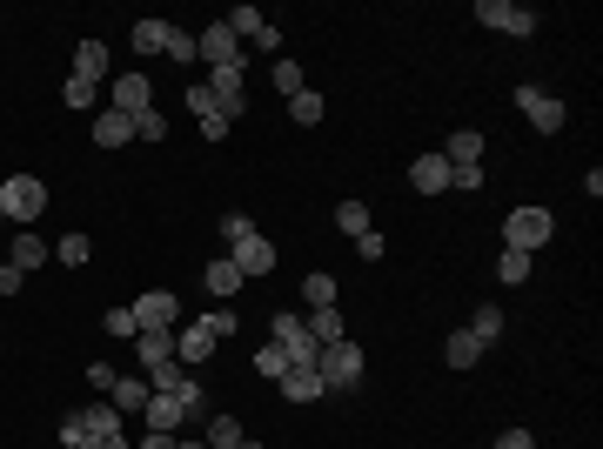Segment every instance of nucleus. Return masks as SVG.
Here are the masks:
<instances>
[{
  "mask_svg": "<svg viewBox=\"0 0 603 449\" xmlns=\"http://www.w3.org/2000/svg\"><path fill=\"white\" fill-rule=\"evenodd\" d=\"M496 449H536V436H530V429H503V436H496Z\"/></svg>",
  "mask_w": 603,
  "mask_h": 449,
  "instance_id": "44",
  "label": "nucleus"
},
{
  "mask_svg": "<svg viewBox=\"0 0 603 449\" xmlns=\"http://www.w3.org/2000/svg\"><path fill=\"white\" fill-rule=\"evenodd\" d=\"M302 295H309V309H335V275H329V269H315L309 282H302Z\"/></svg>",
  "mask_w": 603,
  "mask_h": 449,
  "instance_id": "28",
  "label": "nucleus"
},
{
  "mask_svg": "<svg viewBox=\"0 0 603 449\" xmlns=\"http://www.w3.org/2000/svg\"><path fill=\"white\" fill-rule=\"evenodd\" d=\"M469 336H476V342H483V349H490V342L503 336V309H496V302H483V309L469 315Z\"/></svg>",
  "mask_w": 603,
  "mask_h": 449,
  "instance_id": "25",
  "label": "nucleus"
},
{
  "mask_svg": "<svg viewBox=\"0 0 603 449\" xmlns=\"http://www.w3.org/2000/svg\"><path fill=\"white\" fill-rule=\"evenodd\" d=\"M47 255H54V248H47L41 242V235H14V248H7V262H14V269H41V262H47Z\"/></svg>",
  "mask_w": 603,
  "mask_h": 449,
  "instance_id": "23",
  "label": "nucleus"
},
{
  "mask_svg": "<svg viewBox=\"0 0 603 449\" xmlns=\"http://www.w3.org/2000/svg\"><path fill=\"white\" fill-rule=\"evenodd\" d=\"M108 336H121V342H134V336H141V322H134V309H108Z\"/></svg>",
  "mask_w": 603,
  "mask_h": 449,
  "instance_id": "40",
  "label": "nucleus"
},
{
  "mask_svg": "<svg viewBox=\"0 0 603 449\" xmlns=\"http://www.w3.org/2000/svg\"><path fill=\"white\" fill-rule=\"evenodd\" d=\"M289 121H302V128H315V121H322V94H315V88H302V94H295V101H289Z\"/></svg>",
  "mask_w": 603,
  "mask_h": 449,
  "instance_id": "32",
  "label": "nucleus"
},
{
  "mask_svg": "<svg viewBox=\"0 0 603 449\" xmlns=\"http://www.w3.org/2000/svg\"><path fill=\"white\" fill-rule=\"evenodd\" d=\"M161 34H168V21H134V54H161Z\"/></svg>",
  "mask_w": 603,
  "mask_h": 449,
  "instance_id": "31",
  "label": "nucleus"
},
{
  "mask_svg": "<svg viewBox=\"0 0 603 449\" xmlns=\"http://www.w3.org/2000/svg\"><path fill=\"white\" fill-rule=\"evenodd\" d=\"M356 255H362V262H382V235H376V228H369V235H356Z\"/></svg>",
  "mask_w": 603,
  "mask_h": 449,
  "instance_id": "43",
  "label": "nucleus"
},
{
  "mask_svg": "<svg viewBox=\"0 0 603 449\" xmlns=\"http://www.w3.org/2000/svg\"><path fill=\"white\" fill-rule=\"evenodd\" d=\"M108 108H121L128 121H134L141 108H155V101H148V74H114V94H108Z\"/></svg>",
  "mask_w": 603,
  "mask_h": 449,
  "instance_id": "12",
  "label": "nucleus"
},
{
  "mask_svg": "<svg viewBox=\"0 0 603 449\" xmlns=\"http://www.w3.org/2000/svg\"><path fill=\"white\" fill-rule=\"evenodd\" d=\"M134 135H141V141H161V135H168L161 108H141V114H134Z\"/></svg>",
  "mask_w": 603,
  "mask_h": 449,
  "instance_id": "38",
  "label": "nucleus"
},
{
  "mask_svg": "<svg viewBox=\"0 0 603 449\" xmlns=\"http://www.w3.org/2000/svg\"><path fill=\"white\" fill-rule=\"evenodd\" d=\"M268 81H275V88L289 94V101L302 94V68H295V61H275V68H268Z\"/></svg>",
  "mask_w": 603,
  "mask_h": 449,
  "instance_id": "36",
  "label": "nucleus"
},
{
  "mask_svg": "<svg viewBox=\"0 0 603 449\" xmlns=\"http://www.w3.org/2000/svg\"><path fill=\"white\" fill-rule=\"evenodd\" d=\"M188 108H195V121H215V94H208V81H188Z\"/></svg>",
  "mask_w": 603,
  "mask_h": 449,
  "instance_id": "35",
  "label": "nucleus"
},
{
  "mask_svg": "<svg viewBox=\"0 0 603 449\" xmlns=\"http://www.w3.org/2000/svg\"><path fill=\"white\" fill-rule=\"evenodd\" d=\"M74 449H128V443H121V436H81Z\"/></svg>",
  "mask_w": 603,
  "mask_h": 449,
  "instance_id": "45",
  "label": "nucleus"
},
{
  "mask_svg": "<svg viewBox=\"0 0 603 449\" xmlns=\"http://www.w3.org/2000/svg\"><path fill=\"white\" fill-rule=\"evenodd\" d=\"M235 449H262V443H248V436H242V443H235Z\"/></svg>",
  "mask_w": 603,
  "mask_h": 449,
  "instance_id": "48",
  "label": "nucleus"
},
{
  "mask_svg": "<svg viewBox=\"0 0 603 449\" xmlns=\"http://www.w3.org/2000/svg\"><path fill=\"white\" fill-rule=\"evenodd\" d=\"M141 449H175V436H168V429H148V443Z\"/></svg>",
  "mask_w": 603,
  "mask_h": 449,
  "instance_id": "46",
  "label": "nucleus"
},
{
  "mask_svg": "<svg viewBox=\"0 0 603 449\" xmlns=\"http://www.w3.org/2000/svg\"><path fill=\"white\" fill-rule=\"evenodd\" d=\"M302 329H309V342H315V349H329V342H342V336H349L335 309H309V315H302Z\"/></svg>",
  "mask_w": 603,
  "mask_h": 449,
  "instance_id": "19",
  "label": "nucleus"
},
{
  "mask_svg": "<svg viewBox=\"0 0 603 449\" xmlns=\"http://www.w3.org/2000/svg\"><path fill=\"white\" fill-rule=\"evenodd\" d=\"M88 135H94V148H128V141H134V121L121 108H101Z\"/></svg>",
  "mask_w": 603,
  "mask_h": 449,
  "instance_id": "14",
  "label": "nucleus"
},
{
  "mask_svg": "<svg viewBox=\"0 0 603 449\" xmlns=\"http://www.w3.org/2000/svg\"><path fill=\"white\" fill-rule=\"evenodd\" d=\"M61 101H67V108H94V81H81V74H67Z\"/></svg>",
  "mask_w": 603,
  "mask_h": 449,
  "instance_id": "37",
  "label": "nucleus"
},
{
  "mask_svg": "<svg viewBox=\"0 0 603 449\" xmlns=\"http://www.w3.org/2000/svg\"><path fill=\"white\" fill-rule=\"evenodd\" d=\"M476 21L496 27V34H536V14L516 0H476Z\"/></svg>",
  "mask_w": 603,
  "mask_h": 449,
  "instance_id": "7",
  "label": "nucleus"
},
{
  "mask_svg": "<svg viewBox=\"0 0 603 449\" xmlns=\"http://www.w3.org/2000/svg\"><path fill=\"white\" fill-rule=\"evenodd\" d=\"M268 27H275V21H262V7H235V14H228V34H235L242 47H255Z\"/></svg>",
  "mask_w": 603,
  "mask_h": 449,
  "instance_id": "21",
  "label": "nucleus"
},
{
  "mask_svg": "<svg viewBox=\"0 0 603 449\" xmlns=\"http://www.w3.org/2000/svg\"><path fill=\"white\" fill-rule=\"evenodd\" d=\"M443 161L449 168H476V161H483V128H456V135L443 141Z\"/></svg>",
  "mask_w": 603,
  "mask_h": 449,
  "instance_id": "15",
  "label": "nucleus"
},
{
  "mask_svg": "<svg viewBox=\"0 0 603 449\" xmlns=\"http://www.w3.org/2000/svg\"><path fill=\"white\" fill-rule=\"evenodd\" d=\"M54 255H61V269H88V235H61V242H54Z\"/></svg>",
  "mask_w": 603,
  "mask_h": 449,
  "instance_id": "29",
  "label": "nucleus"
},
{
  "mask_svg": "<svg viewBox=\"0 0 603 449\" xmlns=\"http://www.w3.org/2000/svg\"><path fill=\"white\" fill-rule=\"evenodd\" d=\"M215 342H222V336H215L208 322H188V329L175 336V362H181V369H195V362L215 356Z\"/></svg>",
  "mask_w": 603,
  "mask_h": 449,
  "instance_id": "10",
  "label": "nucleus"
},
{
  "mask_svg": "<svg viewBox=\"0 0 603 449\" xmlns=\"http://www.w3.org/2000/svg\"><path fill=\"white\" fill-rule=\"evenodd\" d=\"M141 416H148V429H168V436H175V429L188 423V409H181V396H148V409H141Z\"/></svg>",
  "mask_w": 603,
  "mask_h": 449,
  "instance_id": "20",
  "label": "nucleus"
},
{
  "mask_svg": "<svg viewBox=\"0 0 603 449\" xmlns=\"http://www.w3.org/2000/svg\"><path fill=\"white\" fill-rule=\"evenodd\" d=\"M175 449H208V443H181V436H175Z\"/></svg>",
  "mask_w": 603,
  "mask_h": 449,
  "instance_id": "47",
  "label": "nucleus"
},
{
  "mask_svg": "<svg viewBox=\"0 0 603 449\" xmlns=\"http://www.w3.org/2000/svg\"><path fill=\"white\" fill-rule=\"evenodd\" d=\"M208 94H215L222 121L235 128V121L248 114V68H208Z\"/></svg>",
  "mask_w": 603,
  "mask_h": 449,
  "instance_id": "5",
  "label": "nucleus"
},
{
  "mask_svg": "<svg viewBox=\"0 0 603 449\" xmlns=\"http://www.w3.org/2000/svg\"><path fill=\"white\" fill-rule=\"evenodd\" d=\"M228 262L242 269V282L248 275H268L275 269V242H268V235H242V242H228Z\"/></svg>",
  "mask_w": 603,
  "mask_h": 449,
  "instance_id": "9",
  "label": "nucleus"
},
{
  "mask_svg": "<svg viewBox=\"0 0 603 449\" xmlns=\"http://www.w3.org/2000/svg\"><path fill=\"white\" fill-rule=\"evenodd\" d=\"M443 362L449 369H476V362H483V342L469 336V329H456V336L443 342Z\"/></svg>",
  "mask_w": 603,
  "mask_h": 449,
  "instance_id": "22",
  "label": "nucleus"
},
{
  "mask_svg": "<svg viewBox=\"0 0 603 449\" xmlns=\"http://www.w3.org/2000/svg\"><path fill=\"white\" fill-rule=\"evenodd\" d=\"M242 443V423H235V416H215V423H208V449H235Z\"/></svg>",
  "mask_w": 603,
  "mask_h": 449,
  "instance_id": "34",
  "label": "nucleus"
},
{
  "mask_svg": "<svg viewBox=\"0 0 603 449\" xmlns=\"http://www.w3.org/2000/svg\"><path fill=\"white\" fill-rule=\"evenodd\" d=\"M516 108L530 114L536 135H563V121H570V114H563V101H557V94H543V88H516Z\"/></svg>",
  "mask_w": 603,
  "mask_h": 449,
  "instance_id": "6",
  "label": "nucleus"
},
{
  "mask_svg": "<svg viewBox=\"0 0 603 449\" xmlns=\"http://www.w3.org/2000/svg\"><path fill=\"white\" fill-rule=\"evenodd\" d=\"M21 289H27V275L14 262H0V295H21Z\"/></svg>",
  "mask_w": 603,
  "mask_h": 449,
  "instance_id": "42",
  "label": "nucleus"
},
{
  "mask_svg": "<svg viewBox=\"0 0 603 449\" xmlns=\"http://www.w3.org/2000/svg\"><path fill=\"white\" fill-rule=\"evenodd\" d=\"M148 396H155V389H148V376H114V389H108V403L121 409V416L148 409Z\"/></svg>",
  "mask_w": 603,
  "mask_h": 449,
  "instance_id": "17",
  "label": "nucleus"
},
{
  "mask_svg": "<svg viewBox=\"0 0 603 449\" xmlns=\"http://www.w3.org/2000/svg\"><path fill=\"white\" fill-rule=\"evenodd\" d=\"M168 356H175V329H141V336H134V362H141V376L161 369Z\"/></svg>",
  "mask_w": 603,
  "mask_h": 449,
  "instance_id": "13",
  "label": "nucleus"
},
{
  "mask_svg": "<svg viewBox=\"0 0 603 449\" xmlns=\"http://www.w3.org/2000/svg\"><path fill=\"white\" fill-rule=\"evenodd\" d=\"M195 61H208V68H248V47L228 34V21H208L195 34Z\"/></svg>",
  "mask_w": 603,
  "mask_h": 449,
  "instance_id": "4",
  "label": "nucleus"
},
{
  "mask_svg": "<svg viewBox=\"0 0 603 449\" xmlns=\"http://www.w3.org/2000/svg\"><path fill=\"white\" fill-rule=\"evenodd\" d=\"M409 188H423V195H443V188H449V161H443V148H429V155L409 161Z\"/></svg>",
  "mask_w": 603,
  "mask_h": 449,
  "instance_id": "11",
  "label": "nucleus"
},
{
  "mask_svg": "<svg viewBox=\"0 0 603 449\" xmlns=\"http://www.w3.org/2000/svg\"><path fill=\"white\" fill-rule=\"evenodd\" d=\"M496 275H503V282H530V255H516V248H503V255H496Z\"/></svg>",
  "mask_w": 603,
  "mask_h": 449,
  "instance_id": "33",
  "label": "nucleus"
},
{
  "mask_svg": "<svg viewBox=\"0 0 603 449\" xmlns=\"http://www.w3.org/2000/svg\"><path fill=\"white\" fill-rule=\"evenodd\" d=\"M201 322H208L215 336H235V309H228V302H222V309H215V315H201Z\"/></svg>",
  "mask_w": 603,
  "mask_h": 449,
  "instance_id": "41",
  "label": "nucleus"
},
{
  "mask_svg": "<svg viewBox=\"0 0 603 449\" xmlns=\"http://www.w3.org/2000/svg\"><path fill=\"white\" fill-rule=\"evenodd\" d=\"M128 309H134V322H141V329H175V322H181V302L168 289H141Z\"/></svg>",
  "mask_w": 603,
  "mask_h": 449,
  "instance_id": "8",
  "label": "nucleus"
},
{
  "mask_svg": "<svg viewBox=\"0 0 603 449\" xmlns=\"http://www.w3.org/2000/svg\"><path fill=\"white\" fill-rule=\"evenodd\" d=\"M255 376H262V382H282V376H289V356H282V342H262V349H255Z\"/></svg>",
  "mask_w": 603,
  "mask_h": 449,
  "instance_id": "26",
  "label": "nucleus"
},
{
  "mask_svg": "<svg viewBox=\"0 0 603 449\" xmlns=\"http://www.w3.org/2000/svg\"><path fill=\"white\" fill-rule=\"evenodd\" d=\"M550 235H557V215L550 208H516L510 222H503V248H516V255H536Z\"/></svg>",
  "mask_w": 603,
  "mask_h": 449,
  "instance_id": "3",
  "label": "nucleus"
},
{
  "mask_svg": "<svg viewBox=\"0 0 603 449\" xmlns=\"http://www.w3.org/2000/svg\"><path fill=\"white\" fill-rule=\"evenodd\" d=\"M275 389H282V403H322V396H329L315 369H289V376L275 382Z\"/></svg>",
  "mask_w": 603,
  "mask_h": 449,
  "instance_id": "16",
  "label": "nucleus"
},
{
  "mask_svg": "<svg viewBox=\"0 0 603 449\" xmlns=\"http://www.w3.org/2000/svg\"><path fill=\"white\" fill-rule=\"evenodd\" d=\"M335 228H342V235H369V208L362 202H335Z\"/></svg>",
  "mask_w": 603,
  "mask_h": 449,
  "instance_id": "30",
  "label": "nucleus"
},
{
  "mask_svg": "<svg viewBox=\"0 0 603 449\" xmlns=\"http://www.w3.org/2000/svg\"><path fill=\"white\" fill-rule=\"evenodd\" d=\"M161 54L188 68V61H195V34H188V27H175V21H168V34H161Z\"/></svg>",
  "mask_w": 603,
  "mask_h": 449,
  "instance_id": "27",
  "label": "nucleus"
},
{
  "mask_svg": "<svg viewBox=\"0 0 603 449\" xmlns=\"http://www.w3.org/2000/svg\"><path fill=\"white\" fill-rule=\"evenodd\" d=\"M315 376H322V389H329V396L356 389V382H362V349H356L349 336H342V342H329V349L315 356Z\"/></svg>",
  "mask_w": 603,
  "mask_h": 449,
  "instance_id": "2",
  "label": "nucleus"
},
{
  "mask_svg": "<svg viewBox=\"0 0 603 449\" xmlns=\"http://www.w3.org/2000/svg\"><path fill=\"white\" fill-rule=\"evenodd\" d=\"M41 208H47V181L41 175H7L0 181V215L7 222H41Z\"/></svg>",
  "mask_w": 603,
  "mask_h": 449,
  "instance_id": "1",
  "label": "nucleus"
},
{
  "mask_svg": "<svg viewBox=\"0 0 603 449\" xmlns=\"http://www.w3.org/2000/svg\"><path fill=\"white\" fill-rule=\"evenodd\" d=\"M74 74L101 88V81H108V41H81V47H74Z\"/></svg>",
  "mask_w": 603,
  "mask_h": 449,
  "instance_id": "18",
  "label": "nucleus"
},
{
  "mask_svg": "<svg viewBox=\"0 0 603 449\" xmlns=\"http://www.w3.org/2000/svg\"><path fill=\"white\" fill-rule=\"evenodd\" d=\"M235 289H242V269H235L228 255H215V262H208V295H215V302H228Z\"/></svg>",
  "mask_w": 603,
  "mask_h": 449,
  "instance_id": "24",
  "label": "nucleus"
},
{
  "mask_svg": "<svg viewBox=\"0 0 603 449\" xmlns=\"http://www.w3.org/2000/svg\"><path fill=\"white\" fill-rule=\"evenodd\" d=\"M242 235H255V222H248L242 208H228V215H222V248H228V242H242Z\"/></svg>",
  "mask_w": 603,
  "mask_h": 449,
  "instance_id": "39",
  "label": "nucleus"
}]
</instances>
